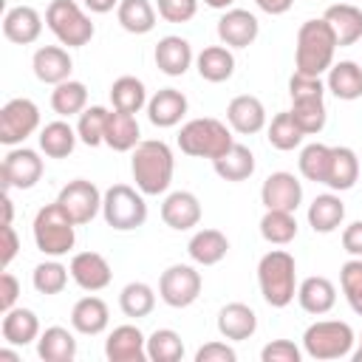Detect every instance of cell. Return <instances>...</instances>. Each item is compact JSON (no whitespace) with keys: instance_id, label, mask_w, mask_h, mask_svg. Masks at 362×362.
Wrapping results in <instances>:
<instances>
[{"instance_id":"20","label":"cell","mask_w":362,"mask_h":362,"mask_svg":"<svg viewBox=\"0 0 362 362\" xmlns=\"http://www.w3.org/2000/svg\"><path fill=\"white\" fill-rule=\"evenodd\" d=\"M161 221L170 229H178V232L192 229V226L201 223V201L187 189L170 192L161 204Z\"/></svg>"},{"instance_id":"9","label":"cell","mask_w":362,"mask_h":362,"mask_svg":"<svg viewBox=\"0 0 362 362\" xmlns=\"http://www.w3.org/2000/svg\"><path fill=\"white\" fill-rule=\"evenodd\" d=\"M201 286H204V280H201V272H195V266L173 263L158 277V297L170 308H187L198 300Z\"/></svg>"},{"instance_id":"49","label":"cell","mask_w":362,"mask_h":362,"mask_svg":"<svg viewBox=\"0 0 362 362\" xmlns=\"http://www.w3.org/2000/svg\"><path fill=\"white\" fill-rule=\"evenodd\" d=\"M156 8L167 23H189L198 11V0H156Z\"/></svg>"},{"instance_id":"21","label":"cell","mask_w":362,"mask_h":362,"mask_svg":"<svg viewBox=\"0 0 362 362\" xmlns=\"http://www.w3.org/2000/svg\"><path fill=\"white\" fill-rule=\"evenodd\" d=\"M42 34V17L31 6H14L3 17V37L17 45H31Z\"/></svg>"},{"instance_id":"50","label":"cell","mask_w":362,"mask_h":362,"mask_svg":"<svg viewBox=\"0 0 362 362\" xmlns=\"http://www.w3.org/2000/svg\"><path fill=\"white\" fill-rule=\"evenodd\" d=\"M288 93L291 99H322L325 96V85L320 76H305V74H297L288 79Z\"/></svg>"},{"instance_id":"59","label":"cell","mask_w":362,"mask_h":362,"mask_svg":"<svg viewBox=\"0 0 362 362\" xmlns=\"http://www.w3.org/2000/svg\"><path fill=\"white\" fill-rule=\"evenodd\" d=\"M0 362H20V356L14 351H8V348H0Z\"/></svg>"},{"instance_id":"39","label":"cell","mask_w":362,"mask_h":362,"mask_svg":"<svg viewBox=\"0 0 362 362\" xmlns=\"http://www.w3.org/2000/svg\"><path fill=\"white\" fill-rule=\"evenodd\" d=\"M110 102H113L116 110L139 113L150 99H147V88H144L141 79H136V76H119L110 85Z\"/></svg>"},{"instance_id":"41","label":"cell","mask_w":362,"mask_h":362,"mask_svg":"<svg viewBox=\"0 0 362 362\" xmlns=\"http://www.w3.org/2000/svg\"><path fill=\"white\" fill-rule=\"evenodd\" d=\"M119 308H122L124 317L141 320V317H147L156 308V291L147 283H141V280L127 283L122 288V294H119Z\"/></svg>"},{"instance_id":"34","label":"cell","mask_w":362,"mask_h":362,"mask_svg":"<svg viewBox=\"0 0 362 362\" xmlns=\"http://www.w3.org/2000/svg\"><path fill=\"white\" fill-rule=\"evenodd\" d=\"M195 68L206 82H226L235 74V57L226 45H206L195 57Z\"/></svg>"},{"instance_id":"13","label":"cell","mask_w":362,"mask_h":362,"mask_svg":"<svg viewBox=\"0 0 362 362\" xmlns=\"http://www.w3.org/2000/svg\"><path fill=\"white\" fill-rule=\"evenodd\" d=\"M260 201L266 209H286V212H297V206L303 204V184L297 181L294 173H272L263 187H260Z\"/></svg>"},{"instance_id":"7","label":"cell","mask_w":362,"mask_h":362,"mask_svg":"<svg viewBox=\"0 0 362 362\" xmlns=\"http://www.w3.org/2000/svg\"><path fill=\"white\" fill-rule=\"evenodd\" d=\"M102 218L116 232H130V229L144 226V221H147L144 192L139 187L133 189L127 184H113L102 195Z\"/></svg>"},{"instance_id":"44","label":"cell","mask_w":362,"mask_h":362,"mask_svg":"<svg viewBox=\"0 0 362 362\" xmlns=\"http://www.w3.org/2000/svg\"><path fill=\"white\" fill-rule=\"evenodd\" d=\"M328 167H331V147L328 144L314 141V144H305L300 150V173H303V178L325 184Z\"/></svg>"},{"instance_id":"37","label":"cell","mask_w":362,"mask_h":362,"mask_svg":"<svg viewBox=\"0 0 362 362\" xmlns=\"http://www.w3.org/2000/svg\"><path fill=\"white\" fill-rule=\"evenodd\" d=\"M116 17L127 34H147L156 28V8L150 0H122Z\"/></svg>"},{"instance_id":"2","label":"cell","mask_w":362,"mask_h":362,"mask_svg":"<svg viewBox=\"0 0 362 362\" xmlns=\"http://www.w3.org/2000/svg\"><path fill=\"white\" fill-rule=\"evenodd\" d=\"M337 37L331 25L320 20H305L297 31V48H294V68L305 76H320L334 65Z\"/></svg>"},{"instance_id":"61","label":"cell","mask_w":362,"mask_h":362,"mask_svg":"<svg viewBox=\"0 0 362 362\" xmlns=\"http://www.w3.org/2000/svg\"><path fill=\"white\" fill-rule=\"evenodd\" d=\"M351 359H354V362H362V337H359V348L351 351Z\"/></svg>"},{"instance_id":"27","label":"cell","mask_w":362,"mask_h":362,"mask_svg":"<svg viewBox=\"0 0 362 362\" xmlns=\"http://www.w3.org/2000/svg\"><path fill=\"white\" fill-rule=\"evenodd\" d=\"M141 141V130L136 122V113L124 110H110L107 113V127H105V144L116 153H130Z\"/></svg>"},{"instance_id":"31","label":"cell","mask_w":362,"mask_h":362,"mask_svg":"<svg viewBox=\"0 0 362 362\" xmlns=\"http://www.w3.org/2000/svg\"><path fill=\"white\" fill-rule=\"evenodd\" d=\"M345 221V204L339 195L334 192H325V195H317L308 206V226L320 235H328L334 229H339Z\"/></svg>"},{"instance_id":"3","label":"cell","mask_w":362,"mask_h":362,"mask_svg":"<svg viewBox=\"0 0 362 362\" xmlns=\"http://www.w3.org/2000/svg\"><path fill=\"white\" fill-rule=\"evenodd\" d=\"M260 294L272 308H286L297 297V263L286 249H272L257 263Z\"/></svg>"},{"instance_id":"16","label":"cell","mask_w":362,"mask_h":362,"mask_svg":"<svg viewBox=\"0 0 362 362\" xmlns=\"http://www.w3.org/2000/svg\"><path fill=\"white\" fill-rule=\"evenodd\" d=\"M105 356L110 362H144L147 337L139 331V325H116L105 339Z\"/></svg>"},{"instance_id":"22","label":"cell","mask_w":362,"mask_h":362,"mask_svg":"<svg viewBox=\"0 0 362 362\" xmlns=\"http://www.w3.org/2000/svg\"><path fill=\"white\" fill-rule=\"evenodd\" d=\"M187 96L175 88H161L147 102V119L156 127H175L187 116Z\"/></svg>"},{"instance_id":"17","label":"cell","mask_w":362,"mask_h":362,"mask_svg":"<svg viewBox=\"0 0 362 362\" xmlns=\"http://www.w3.org/2000/svg\"><path fill=\"white\" fill-rule=\"evenodd\" d=\"M153 59H156V68L167 76H184L192 65V45L178 37V34H167L158 40L156 51H153Z\"/></svg>"},{"instance_id":"33","label":"cell","mask_w":362,"mask_h":362,"mask_svg":"<svg viewBox=\"0 0 362 362\" xmlns=\"http://www.w3.org/2000/svg\"><path fill=\"white\" fill-rule=\"evenodd\" d=\"M359 178V158L351 147H331V167H328V178L325 187H331L334 192H345L356 184Z\"/></svg>"},{"instance_id":"6","label":"cell","mask_w":362,"mask_h":362,"mask_svg":"<svg viewBox=\"0 0 362 362\" xmlns=\"http://www.w3.org/2000/svg\"><path fill=\"white\" fill-rule=\"evenodd\" d=\"M354 342H356V334L342 320H317L303 334V351L317 362L351 356Z\"/></svg>"},{"instance_id":"46","label":"cell","mask_w":362,"mask_h":362,"mask_svg":"<svg viewBox=\"0 0 362 362\" xmlns=\"http://www.w3.org/2000/svg\"><path fill=\"white\" fill-rule=\"evenodd\" d=\"M291 116L303 127L305 136H314L325 127V102L322 99H291Z\"/></svg>"},{"instance_id":"45","label":"cell","mask_w":362,"mask_h":362,"mask_svg":"<svg viewBox=\"0 0 362 362\" xmlns=\"http://www.w3.org/2000/svg\"><path fill=\"white\" fill-rule=\"evenodd\" d=\"M107 107L102 105H93V107H85L79 113V122H76V136L82 144L88 147H99L105 141V127H107Z\"/></svg>"},{"instance_id":"52","label":"cell","mask_w":362,"mask_h":362,"mask_svg":"<svg viewBox=\"0 0 362 362\" xmlns=\"http://www.w3.org/2000/svg\"><path fill=\"white\" fill-rule=\"evenodd\" d=\"M238 354L226 342H206L195 351V362H235Z\"/></svg>"},{"instance_id":"60","label":"cell","mask_w":362,"mask_h":362,"mask_svg":"<svg viewBox=\"0 0 362 362\" xmlns=\"http://www.w3.org/2000/svg\"><path fill=\"white\" fill-rule=\"evenodd\" d=\"M204 3H206L209 8H223V11H226V8H229L235 0H204Z\"/></svg>"},{"instance_id":"4","label":"cell","mask_w":362,"mask_h":362,"mask_svg":"<svg viewBox=\"0 0 362 362\" xmlns=\"http://www.w3.org/2000/svg\"><path fill=\"white\" fill-rule=\"evenodd\" d=\"M232 144H235L232 130L221 119H212V116L189 119L178 130V147H181V153H187L192 158H209V161H215Z\"/></svg>"},{"instance_id":"42","label":"cell","mask_w":362,"mask_h":362,"mask_svg":"<svg viewBox=\"0 0 362 362\" xmlns=\"http://www.w3.org/2000/svg\"><path fill=\"white\" fill-rule=\"evenodd\" d=\"M303 136H305V133H303V127L294 122L291 110H283V113H277V116L272 119V124H269V144H272L274 150H283V153H288V150L300 147Z\"/></svg>"},{"instance_id":"19","label":"cell","mask_w":362,"mask_h":362,"mask_svg":"<svg viewBox=\"0 0 362 362\" xmlns=\"http://www.w3.org/2000/svg\"><path fill=\"white\" fill-rule=\"evenodd\" d=\"M226 122L235 133H243V136L260 133L266 127V107L257 96L240 93L226 105Z\"/></svg>"},{"instance_id":"56","label":"cell","mask_w":362,"mask_h":362,"mask_svg":"<svg viewBox=\"0 0 362 362\" xmlns=\"http://www.w3.org/2000/svg\"><path fill=\"white\" fill-rule=\"evenodd\" d=\"M255 3H257V8L266 11V14H286V11L294 6V0H255Z\"/></svg>"},{"instance_id":"1","label":"cell","mask_w":362,"mask_h":362,"mask_svg":"<svg viewBox=\"0 0 362 362\" xmlns=\"http://www.w3.org/2000/svg\"><path fill=\"white\" fill-rule=\"evenodd\" d=\"M173 170H175L173 150L161 139H147V141H139L133 147L130 173H133L136 187L144 195H161V192H167L170 184H173Z\"/></svg>"},{"instance_id":"48","label":"cell","mask_w":362,"mask_h":362,"mask_svg":"<svg viewBox=\"0 0 362 362\" xmlns=\"http://www.w3.org/2000/svg\"><path fill=\"white\" fill-rule=\"evenodd\" d=\"M339 286L354 314L362 317V257H351L339 269Z\"/></svg>"},{"instance_id":"53","label":"cell","mask_w":362,"mask_h":362,"mask_svg":"<svg viewBox=\"0 0 362 362\" xmlns=\"http://www.w3.org/2000/svg\"><path fill=\"white\" fill-rule=\"evenodd\" d=\"M17 297H20V280L11 272L3 269V274H0V308L3 311L14 308L17 305Z\"/></svg>"},{"instance_id":"14","label":"cell","mask_w":362,"mask_h":362,"mask_svg":"<svg viewBox=\"0 0 362 362\" xmlns=\"http://www.w3.org/2000/svg\"><path fill=\"white\" fill-rule=\"evenodd\" d=\"M260 34V23L246 8H226L218 20V37L226 48H249Z\"/></svg>"},{"instance_id":"58","label":"cell","mask_w":362,"mask_h":362,"mask_svg":"<svg viewBox=\"0 0 362 362\" xmlns=\"http://www.w3.org/2000/svg\"><path fill=\"white\" fill-rule=\"evenodd\" d=\"M11 212H14V206H11V198L6 192L3 195V223H11Z\"/></svg>"},{"instance_id":"47","label":"cell","mask_w":362,"mask_h":362,"mask_svg":"<svg viewBox=\"0 0 362 362\" xmlns=\"http://www.w3.org/2000/svg\"><path fill=\"white\" fill-rule=\"evenodd\" d=\"M68 274H71V269H65L59 260H45V263L34 266L31 283L40 294H59L68 286Z\"/></svg>"},{"instance_id":"43","label":"cell","mask_w":362,"mask_h":362,"mask_svg":"<svg viewBox=\"0 0 362 362\" xmlns=\"http://www.w3.org/2000/svg\"><path fill=\"white\" fill-rule=\"evenodd\" d=\"M184 356V342L173 328H156L147 337V359L153 362H178Z\"/></svg>"},{"instance_id":"51","label":"cell","mask_w":362,"mask_h":362,"mask_svg":"<svg viewBox=\"0 0 362 362\" xmlns=\"http://www.w3.org/2000/svg\"><path fill=\"white\" fill-rule=\"evenodd\" d=\"M260 359L263 362H300L303 359V351L291 339H272L269 345H263Z\"/></svg>"},{"instance_id":"11","label":"cell","mask_w":362,"mask_h":362,"mask_svg":"<svg viewBox=\"0 0 362 362\" xmlns=\"http://www.w3.org/2000/svg\"><path fill=\"white\" fill-rule=\"evenodd\" d=\"M57 204L65 209V215L82 226V223H90L96 218V212H102V192L96 189L93 181L88 178H74L68 181L59 195H57Z\"/></svg>"},{"instance_id":"57","label":"cell","mask_w":362,"mask_h":362,"mask_svg":"<svg viewBox=\"0 0 362 362\" xmlns=\"http://www.w3.org/2000/svg\"><path fill=\"white\" fill-rule=\"evenodd\" d=\"M82 3H85V8L93 11V14H107V11L119 8L122 0H82Z\"/></svg>"},{"instance_id":"8","label":"cell","mask_w":362,"mask_h":362,"mask_svg":"<svg viewBox=\"0 0 362 362\" xmlns=\"http://www.w3.org/2000/svg\"><path fill=\"white\" fill-rule=\"evenodd\" d=\"M45 25L59 40V45H68V48H82L93 37L90 17L74 0H51L45 8Z\"/></svg>"},{"instance_id":"10","label":"cell","mask_w":362,"mask_h":362,"mask_svg":"<svg viewBox=\"0 0 362 362\" xmlns=\"http://www.w3.org/2000/svg\"><path fill=\"white\" fill-rule=\"evenodd\" d=\"M40 127V107L20 96V99H8L0 110V141L6 147L23 144L34 130Z\"/></svg>"},{"instance_id":"54","label":"cell","mask_w":362,"mask_h":362,"mask_svg":"<svg viewBox=\"0 0 362 362\" xmlns=\"http://www.w3.org/2000/svg\"><path fill=\"white\" fill-rule=\"evenodd\" d=\"M17 252H20V238H17V232H14V226H11V223H3V249H0V266H3V269H8V263L17 257Z\"/></svg>"},{"instance_id":"38","label":"cell","mask_w":362,"mask_h":362,"mask_svg":"<svg viewBox=\"0 0 362 362\" xmlns=\"http://www.w3.org/2000/svg\"><path fill=\"white\" fill-rule=\"evenodd\" d=\"M88 105V88L79 82V79H65L59 85H54L51 90V107L57 116L68 119V116H76L82 113Z\"/></svg>"},{"instance_id":"18","label":"cell","mask_w":362,"mask_h":362,"mask_svg":"<svg viewBox=\"0 0 362 362\" xmlns=\"http://www.w3.org/2000/svg\"><path fill=\"white\" fill-rule=\"evenodd\" d=\"M31 68H34V76L45 85H59L65 79H71V71H74V59L65 48L59 45H42L34 51V59H31Z\"/></svg>"},{"instance_id":"15","label":"cell","mask_w":362,"mask_h":362,"mask_svg":"<svg viewBox=\"0 0 362 362\" xmlns=\"http://www.w3.org/2000/svg\"><path fill=\"white\" fill-rule=\"evenodd\" d=\"M71 277L82 291H102L110 286L113 272L110 263L99 252H79L71 257Z\"/></svg>"},{"instance_id":"35","label":"cell","mask_w":362,"mask_h":362,"mask_svg":"<svg viewBox=\"0 0 362 362\" xmlns=\"http://www.w3.org/2000/svg\"><path fill=\"white\" fill-rule=\"evenodd\" d=\"M76 141H79L76 130H74L68 122H62V119L48 122V124L40 130V150H42L48 158H68V156L74 153Z\"/></svg>"},{"instance_id":"36","label":"cell","mask_w":362,"mask_h":362,"mask_svg":"<svg viewBox=\"0 0 362 362\" xmlns=\"http://www.w3.org/2000/svg\"><path fill=\"white\" fill-rule=\"evenodd\" d=\"M215 173L223 178V181H246L252 173H255V156L246 144H232L223 156H218L212 161Z\"/></svg>"},{"instance_id":"26","label":"cell","mask_w":362,"mask_h":362,"mask_svg":"<svg viewBox=\"0 0 362 362\" xmlns=\"http://www.w3.org/2000/svg\"><path fill=\"white\" fill-rule=\"evenodd\" d=\"M0 334L8 345H28L40 337V320L31 308L14 305L8 311H3V322H0Z\"/></svg>"},{"instance_id":"55","label":"cell","mask_w":362,"mask_h":362,"mask_svg":"<svg viewBox=\"0 0 362 362\" xmlns=\"http://www.w3.org/2000/svg\"><path fill=\"white\" fill-rule=\"evenodd\" d=\"M342 249L351 257H362V221H354L342 229Z\"/></svg>"},{"instance_id":"5","label":"cell","mask_w":362,"mask_h":362,"mask_svg":"<svg viewBox=\"0 0 362 362\" xmlns=\"http://www.w3.org/2000/svg\"><path fill=\"white\" fill-rule=\"evenodd\" d=\"M74 221L65 215V209L54 201V204H45L37 215H34V243L42 255L48 257H62L74 249L76 243V232H74Z\"/></svg>"},{"instance_id":"25","label":"cell","mask_w":362,"mask_h":362,"mask_svg":"<svg viewBox=\"0 0 362 362\" xmlns=\"http://www.w3.org/2000/svg\"><path fill=\"white\" fill-rule=\"evenodd\" d=\"M255 331H257V314L246 303H226L218 311V334L223 339L240 342L249 339Z\"/></svg>"},{"instance_id":"29","label":"cell","mask_w":362,"mask_h":362,"mask_svg":"<svg viewBox=\"0 0 362 362\" xmlns=\"http://www.w3.org/2000/svg\"><path fill=\"white\" fill-rule=\"evenodd\" d=\"M187 252H189L192 263H198V266H215V263H221V260L226 257L229 240H226V235L218 232V229H198V232L189 238Z\"/></svg>"},{"instance_id":"23","label":"cell","mask_w":362,"mask_h":362,"mask_svg":"<svg viewBox=\"0 0 362 362\" xmlns=\"http://www.w3.org/2000/svg\"><path fill=\"white\" fill-rule=\"evenodd\" d=\"M107 322H110V311H107L102 297L88 294V297L76 300L74 308H71V328L76 334L96 337V334H102L107 328Z\"/></svg>"},{"instance_id":"40","label":"cell","mask_w":362,"mask_h":362,"mask_svg":"<svg viewBox=\"0 0 362 362\" xmlns=\"http://www.w3.org/2000/svg\"><path fill=\"white\" fill-rule=\"evenodd\" d=\"M260 235H263V240H269L274 246L291 243L297 238V218H294V212L266 209V215L260 218Z\"/></svg>"},{"instance_id":"30","label":"cell","mask_w":362,"mask_h":362,"mask_svg":"<svg viewBox=\"0 0 362 362\" xmlns=\"http://www.w3.org/2000/svg\"><path fill=\"white\" fill-rule=\"evenodd\" d=\"M325 88L342 99V102H354L362 96V65L351 62V59H342V62H334L328 68V79H325Z\"/></svg>"},{"instance_id":"28","label":"cell","mask_w":362,"mask_h":362,"mask_svg":"<svg viewBox=\"0 0 362 362\" xmlns=\"http://www.w3.org/2000/svg\"><path fill=\"white\" fill-rule=\"evenodd\" d=\"M297 300H300V308L320 317V314H328L337 303V288L328 277H305L300 286H297Z\"/></svg>"},{"instance_id":"24","label":"cell","mask_w":362,"mask_h":362,"mask_svg":"<svg viewBox=\"0 0 362 362\" xmlns=\"http://www.w3.org/2000/svg\"><path fill=\"white\" fill-rule=\"evenodd\" d=\"M322 20L331 25L337 45H354L356 40H362V8H356L354 3H334L325 8Z\"/></svg>"},{"instance_id":"32","label":"cell","mask_w":362,"mask_h":362,"mask_svg":"<svg viewBox=\"0 0 362 362\" xmlns=\"http://www.w3.org/2000/svg\"><path fill=\"white\" fill-rule=\"evenodd\" d=\"M37 354L45 362H74L76 337L62 325H51L37 337Z\"/></svg>"},{"instance_id":"12","label":"cell","mask_w":362,"mask_h":362,"mask_svg":"<svg viewBox=\"0 0 362 362\" xmlns=\"http://www.w3.org/2000/svg\"><path fill=\"white\" fill-rule=\"evenodd\" d=\"M0 178H3V189H31L40 178H42V158L37 150L28 147H14L6 153L3 164H0Z\"/></svg>"}]
</instances>
